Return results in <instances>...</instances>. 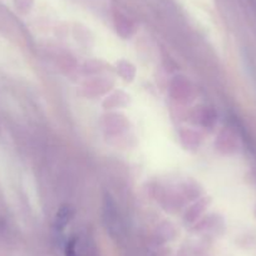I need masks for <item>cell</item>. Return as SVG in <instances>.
Listing matches in <instances>:
<instances>
[{"label":"cell","instance_id":"6da1fadb","mask_svg":"<svg viewBox=\"0 0 256 256\" xmlns=\"http://www.w3.org/2000/svg\"><path fill=\"white\" fill-rule=\"evenodd\" d=\"M73 218V210L70 206L64 205L59 208V212L56 214V226L59 228V230L64 228L70 221V218Z\"/></svg>","mask_w":256,"mask_h":256}]
</instances>
